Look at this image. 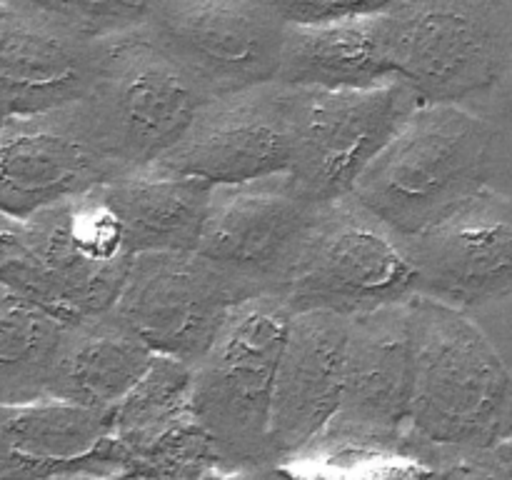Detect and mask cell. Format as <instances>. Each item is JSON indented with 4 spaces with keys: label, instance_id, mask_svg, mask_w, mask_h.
Masks as SVG:
<instances>
[{
    "label": "cell",
    "instance_id": "obj_31",
    "mask_svg": "<svg viewBox=\"0 0 512 480\" xmlns=\"http://www.w3.org/2000/svg\"><path fill=\"white\" fill-rule=\"evenodd\" d=\"M195 480H288L280 468H250V470H230V468H218L213 473L203 475V478Z\"/></svg>",
    "mask_w": 512,
    "mask_h": 480
},
{
    "label": "cell",
    "instance_id": "obj_21",
    "mask_svg": "<svg viewBox=\"0 0 512 480\" xmlns=\"http://www.w3.org/2000/svg\"><path fill=\"white\" fill-rule=\"evenodd\" d=\"M155 353L115 310L70 323L48 398L113 410L153 365Z\"/></svg>",
    "mask_w": 512,
    "mask_h": 480
},
{
    "label": "cell",
    "instance_id": "obj_7",
    "mask_svg": "<svg viewBox=\"0 0 512 480\" xmlns=\"http://www.w3.org/2000/svg\"><path fill=\"white\" fill-rule=\"evenodd\" d=\"M395 78L423 103H475L508 50L505 0H393L385 10Z\"/></svg>",
    "mask_w": 512,
    "mask_h": 480
},
{
    "label": "cell",
    "instance_id": "obj_26",
    "mask_svg": "<svg viewBox=\"0 0 512 480\" xmlns=\"http://www.w3.org/2000/svg\"><path fill=\"white\" fill-rule=\"evenodd\" d=\"M23 3L75 25L90 38H105L143 25L153 0H23Z\"/></svg>",
    "mask_w": 512,
    "mask_h": 480
},
{
    "label": "cell",
    "instance_id": "obj_20",
    "mask_svg": "<svg viewBox=\"0 0 512 480\" xmlns=\"http://www.w3.org/2000/svg\"><path fill=\"white\" fill-rule=\"evenodd\" d=\"M280 83L295 88L353 90L395 80L385 15L328 25H288Z\"/></svg>",
    "mask_w": 512,
    "mask_h": 480
},
{
    "label": "cell",
    "instance_id": "obj_24",
    "mask_svg": "<svg viewBox=\"0 0 512 480\" xmlns=\"http://www.w3.org/2000/svg\"><path fill=\"white\" fill-rule=\"evenodd\" d=\"M288 480H430L433 465L408 450H305L278 465Z\"/></svg>",
    "mask_w": 512,
    "mask_h": 480
},
{
    "label": "cell",
    "instance_id": "obj_30",
    "mask_svg": "<svg viewBox=\"0 0 512 480\" xmlns=\"http://www.w3.org/2000/svg\"><path fill=\"white\" fill-rule=\"evenodd\" d=\"M430 480H505L493 463L488 460L485 450L480 453H458L440 460Z\"/></svg>",
    "mask_w": 512,
    "mask_h": 480
},
{
    "label": "cell",
    "instance_id": "obj_18",
    "mask_svg": "<svg viewBox=\"0 0 512 480\" xmlns=\"http://www.w3.org/2000/svg\"><path fill=\"white\" fill-rule=\"evenodd\" d=\"M0 438V480L123 473L113 440V410L90 408L63 398L3 405Z\"/></svg>",
    "mask_w": 512,
    "mask_h": 480
},
{
    "label": "cell",
    "instance_id": "obj_1",
    "mask_svg": "<svg viewBox=\"0 0 512 480\" xmlns=\"http://www.w3.org/2000/svg\"><path fill=\"white\" fill-rule=\"evenodd\" d=\"M410 325L415 388L405 450L435 468L512 435V373L475 315L415 295Z\"/></svg>",
    "mask_w": 512,
    "mask_h": 480
},
{
    "label": "cell",
    "instance_id": "obj_16",
    "mask_svg": "<svg viewBox=\"0 0 512 480\" xmlns=\"http://www.w3.org/2000/svg\"><path fill=\"white\" fill-rule=\"evenodd\" d=\"M95 63L98 38L23 0H0L3 118L80 103L90 93Z\"/></svg>",
    "mask_w": 512,
    "mask_h": 480
},
{
    "label": "cell",
    "instance_id": "obj_6",
    "mask_svg": "<svg viewBox=\"0 0 512 480\" xmlns=\"http://www.w3.org/2000/svg\"><path fill=\"white\" fill-rule=\"evenodd\" d=\"M415 295L418 270L405 238L353 193L320 205L280 288L293 313L348 318Z\"/></svg>",
    "mask_w": 512,
    "mask_h": 480
},
{
    "label": "cell",
    "instance_id": "obj_8",
    "mask_svg": "<svg viewBox=\"0 0 512 480\" xmlns=\"http://www.w3.org/2000/svg\"><path fill=\"white\" fill-rule=\"evenodd\" d=\"M258 290L198 250L140 253L130 263L115 313L155 355L195 365L240 303Z\"/></svg>",
    "mask_w": 512,
    "mask_h": 480
},
{
    "label": "cell",
    "instance_id": "obj_27",
    "mask_svg": "<svg viewBox=\"0 0 512 480\" xmlns=\"http://www.w3.org/2000/svg\"><path fill=\"white\" fill-rule=\"evenodd\" d=\"M508 3L510 13V33H508V50H505L503 68H500L498 80H495L493 88L483 95L480 100H475L473 108H478L480 113L488 115L500 130V175L495 188L505 190L512 195V0Z\"/></svg>",
    "mask_w": 512,
    "mask_h": 480
},
{
    "label": "cell",
    "instance_id": "obj_12",
    "mask_svg": "<svg viewBox=\"0 0 512 480\" xmlns=\"http://www.w3.org/2000/svg\"><path fill=\"white\" fill-rule=\"evenodd\" d=\"M293 153L295 88L270 80L208 100L155 165L210 185H235L290 173Z\"/></svg>",
    "mask_w": 512,
    "mask_h": 480
},
{
    "label": "cell",
    "instance_id": "obj_3",
    "mask_svg": "<svg viewBox=\"0 0 512 480\" xmlns=\"http://www.w3.org/2000/svg\"><path fill=\"white\" fill-rule=\"evenodd\" d=\"M133 258L103 188L28 218L0 213V285L68 323L113 310Z\"/></svg>",
    "mask_w": 512,
    "mask_h": 480
},
{
    "label": "cell",
    "instance_id": "obj_33",
    "mask_svg": "<svg viewBox=\"0 0 512 480\" xmlns=\"http://www.w3.org/2000/svg\"><path fill=\"white\" fill-rule=\"evenodd\" d=\"M50 480H133V478H130V475H123V473H113V475L70 473V475H60V478H50Z\"/></svg>",
    "mask_w": 512,
    "mask_h": 480
},
{
    "label": "cell",
    "instance_id": "obj_19",
    "mask_svg": "<svg viewBox=\"0 0 512 480\" xmlns=\"http://www.w3.org/2000/svg\"><path fill=\"white\" fill-rule=\"evenodd\" d=\"M133 255L198 250L213 185L150 163L103 185Z\"/></svg>",
    "mask_w": 512,
    "mask_h": 480
},
{
    "label": "cell",
    "instance_id": "obj_5",
    "mask_svg": "<svg viewBox=\"0 0 512 480\" xmlns=\"http://www.w3.org/2000/svg\"><path fill=\"white\" fill-rule=\"evenodd\" d=\"M293 315L280 295L245 300L193 365L195 415L225 468H278L270 423L275 378Z\"/></svg>",
    "mask_w": 512,
    "mask_h": 480
},
{
    "label": "cell",
    "instance_id": "obj_2",
    "mask_svg": "<svg viewBox=\"0 0 512 480\" xmlns=\"http://www.w3.org/2000/svg\"><path fill=\"white\" fill-rule=\"evenodd\" d=\"M500 130L468 103H420L353 195L403 238L498 183Z\"/></svg>",
    "mask_w": 512,
    "mask_h": 480
},
{
    "label": "cell",
    "instance_id": "obj_25",
    "mask_svg": "<svg viewBox=\"0 0 512 480\" xmlns=\"http://www.w3.org/2000/svg\"><path fill=\"white\" fill-rule=\"evenodd\" d=\"M225 468L218 448L198 418L155 440L128 460L125 475L133 480H195Z\"/></svg>",
    "mask_w": 512,
    "mask_h": 480
},
{
    "label": "cell",
    "instance_id": "obj_15",
    "mask_svg": "<svg viewBox=\"0 0 512 480\" xmlns=\"http://www.w3.org/2000/svg\"><path fill=\"white\" fill-rule=\"evenodd\" d=\"M405 243L418 295L473 313L512 293V195L495 185Z\"/></svg>",
    "mask_w": 512,
    "mask_h": 480
},
{
    "label": "cell",
    "instance_id": "obj_17",
    "mask_svg": "<svg viewBox=\"0 0 512 480\" xmlns=\"http://www.w3.org/2000/svg\"><path fill=\"white\" fill-rule=\"evenodd\" d=\"M348 315L295 313L275 378L270 445L275 463L295 458L320 438L343 398Z\"/></svg>",
    "mask_w": 512,
    "mask_h": 480
},
{
    "label": "cell",
    "instance_id": "obj_29",
    "mask_svg": "<svg viewBox=\"0 0 512 480\" xmlns=\"http://www.w3.org/2000/svg\"><path fill=\"white\" fill-rule=\"evenodd\" d=\"M470 315H475V320L488 330V335L498 345V350L503 353L505 363H508L512 373V293L495 300V303L473 310Z\"/></svg>",
    "mask_w": 512,
    "mask_h": 480
},
{
    "label": "cell",
    "instance_id": "obj_32",
    "mask_svg": "<svg viewBox=\"0 0 512 480\" xmlns=\"http://www.w3.org/2000/svg\"><path fill=\"white\" fill-rule=\"evenodd\" d=\"M485 455H488L490 463L498 468V473L503 475L505 480H512V435L503 438L500 443H495L493 448L485 450Z\"/></svg>",
    "mask_w": 512,
    "mask_h": 480
},
{
    "label": "cell",
    "instance_id": "obj_4",
    "mask_svg": "<svg viewBox=\"0 0 512 480\" xmlns=\"http://www.w3.org/2000/svg\"><path fill=\"white\" fill-rule=\"evenodd\" d=\"M208 100L213 95L143 23L98 38L93 85L80 103L105 153L125 173L168 153Z\"/></svg>",
    "mask_w": 512,
    "mask_h": 480
},
{
    "label": "cell",
    "instance_id": "obj_13",
    "mask_svg": "<svg viewBox=\"0 0 512 480\" xmlns=\"http://www.w3.org/2000/svg\"><path fill=\"white\" fill-rule=\"evenodd\" d=\"M320 205L293 173L213 185L198 253L243 278L260 295H280Z\"/></svg>",
    "mask_w": 512,
    "mask_h": 480
},
{
    "label": "cell",
    "instance_id": "obj_23",
    "mask_svg": "<svg viewBox=\"0 0 512 480\" xmlns=\"http://www.w3.org/2000/svg\"><path fill=\"white\" fill-rule=\"evenodd\" d=\"M193 418H198L193 405V365L155 355L148 373L113 408V440L123 473L133 455Z\"/></svg>",
    "mask_w": 512,
    "mask_h": 480
},
{
    "label": "cell",
    "instance_id": "obj_11",
    "mask_svg": "<svg viewBox=\"0 0 512 480\" xmlns=\"http://www.w3.org/2000/svg\"><path fill=\"white\" fill-rule=\"evenodd\" d=\"M145 23L213 98L278 78L288 23L270 0H153Z\"/></svg>",
    "mask_w": 512,
    "mask_h": 480
},
{
    "label": "cell",
    "instance_id": "obj_9",
    "mask_svg": "<svg viewBox=\"0 0 512 480\" xmlns=\"http://www.w3.org/2000/svg\"><path fill=\"white\" fill-rule=\"evenodd\" d=\"M420 103L400 78L375 88H295L290 173L320 203L350 195Z\"/></svg>",
    "mask_w": 512,
    "mask_h": 480
},
{
    "label": "cell",
    "instance_id": "obj_14",
    "mask_svg": "<svg viewBox=\"0 0 512 480\" xmlns=\"http://www.w3.org/2000/svg\"><path fill=\"white\" fill-rule=\"evenodd\" d=\"M120 173L83 103L0 123V213L28 218L103 188Z\"/></svg>",
    "mask_w": 512,
    "mask_h": 480
},
{
    "label": "cell",
    "instance_id": "obj_28",
    "mask_svg": "<svg viewBox=\"0 0 512 480\" xmlns=\"http://www.w3.org/2000/svg\"><path fill=\"white\" fill-rule=\"evenodd\" d=\"M288 25H328L380 15L393 0H270Z\"/></svg>",
    "mask_w": 512,
    "mask_h": 480
},
{
    "label": "cell",
    "instance_id": "obj_22",
    "mask_svg": "<svg viewBox=\"0 0 512 480\" xmlns=\"http://www.w3.org/2000/svg\"><path fill=\"white\" fill-rule=\"evenodd\" d=\"M70 323L0 285V403L48 398Z\"/></svg>",
    "mask_w": 512,
    "mask_h": 480
},
{
    "label": "cell",
    "instance_id": "obj_10",
    "mask_svg": "<svg viewBox=\"0 0 512 480\" xmlns=\"http://www.w3.org/2000/svg\"><path fill=\"white\" fill-rule=\"evenodd\" d=\"M413 388L410 300L350 315L340 408L320 438L305 450H405Z\"/></svg>",
    "mask_w": 512,
    "mask_h": 480
}]
</instances>
